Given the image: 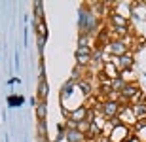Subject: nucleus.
Here are the masks:
<instances>
[{
	"mask_svg": "<svg viewBox=\"0 0 146 142\" xmlns=\"http://www.w3.org/2000/svg\"><path fill=\"white\" fill-rule=\"evenodd\" d=\"M127 48H129V46L125 44L123 40L114 38L112 42H110V44L106 46V49H104V51H106V53H110L112 57H116V59H118V57H121V55L127 53Z\"/></svg>",
	"mask_w": 146,
	"mask_h": 142,
	"instance_id": "1",
	"label": "nucleus"
},
{
	"mask_svg": "<svg viewBox=\"0 0 146 142\" xmlns=\"http://www.w3.org/2000/svg\"><path fill=\"white\" fill-rule=\"evenodd\" d=\"M118 120H119V123H121V125H125V127L137 125V121H139L131 106H121V110H119V114H118Z\"/></svg>",
	"mask_w": 146,
	"mask_h": 142,
	"instance_id": "2",
	"label": "nucleus"
},
{
	"mask_svg": "<svg viewBox=\"0 0 146 142\" xmlns=\"http://www.w3.org/2000/svg\"><path fill=\"white\" fill-rule=\"evenodd\" d=\"M101 108H103V116H104V118L114 120V118H118L119 110H121V104L116 102V100H104Z\"/></svg>",
	"mask_w": 146,
	"mask_h": 142,
	"instance_id": "3",
	"label": "nucleus"
},
{
	"mask_svg": "<svg viewBox=\"0 0 146 142\" xmlns=\"http://www.w3.org/2000/svg\"><path fill=\"white\" fill-rule=\"evenodd\" d=\"M133 137L129 133V127H125V125H118L116 129L112 131V135H110V142H127L129 138Z\"/></svg>",
	"mask_w": 146,
	"mask_h": 142,
	"instance_id": "4",
	"label": "nucleus"
},
{
	"mask_svg": "<svg viewBox=\"0 0 146 142\" xmlns=\"http://www.w3.org/2000/svg\"><path fill=\"white\" fill-rule=\"evenodd\" d=\"M106 80H110V82H114V80H118L119 78V68L118 65H114V61H110V63H104L103 65V72H101Z\"/></svg>",
	"mask_w": 146,
	"mask_h": 142,
	"instance_id": "5",
	"label": "nucleus"
},
{
	"mask_svg": "<svg viewBox=\"0 0 146 142\" xmlns=\"http://www.w3.org/2000/svg\"><path fill=\"white\" fill-rule=\"evenodd\" d=\"M87 114H89V110H87L86 106H78L76 110L68 112V120L74 121V123H82V121L87 120Z\"/></svg>",
	"mask_w": 146,
	"mask_h": 142,
	"instance_id": "6",
	"label": "nucleus"
},
{
	"mask_svg": "<svg viewBox=\"0 0 146 142\" xmlns=\"http://www.w3.org/2000/svg\"><path fill=\"white\" fill-rule=\"evenodd\" d=\"M110 23H112L114 28H127L129 27V19H125L123 15H119V13H116V11L110 13Z\"/></svg>",
	"mask_w": 146,
	"mask_h": 142,
	"instance_id": "7",
	"label": "nucleus"
},
{
	"mask_svg": "<svg viewBox=\"0 0 146 142\" xmlns=\"http://www.w3.org/2000/svg\"><path fill=\"white\" fill-rule=\"evenodd\" d=\"M118 65H119V68L121 70H131V66H133V63H135V59H133V53H127L125 55H121V57H118Z\"/></svg>",
	"mask_w": 146,
	"mask_h": 142,
	"instance_id": "8",
	"label": "nucleus"
},
{
	"mask_svg": "<svg viewBox=\"0 0 146 142\" xmlns=\"http://www.w3.org/2000/svg\"><path fill=\"white\" fill-rule=\"evenodd\" d=\"M65 138H66V142H84L86 140V137H84L80 131H76V129H68Z\"/></svg>",
	"mask_w": 146,
	"mask_h": 142,
	"instance_id": "9",
	"label": "nucleus"
},
{
	"mask_svg": "<svg viewBox=\"0 0 146 142\" xmlns=\"http://www.w3.org/2000/svg\"><path fill=\"white\" fill-rule=\"evenodd\" d=\"M133 108V112H135L137 120H146V100H142V102H137L131 106Z\"/></svg>",
	"mask_w": 146,
	"mask_h": 142,
	"instance_id": "10",
	"label": "nucleus"
},
{
	"mask_svg": "<svg viewBox=\"0 0 146 142\" xmlns=\"http://www.w3.org/2000/svg\"><path fill=\"white\" fill-rule=\"evenodd\" d=\"M36 30H38V46L40 48H44V42H46V36H48V30H46V23L44 21H40L38 23V27H36Z\"/></svg>",
	"mask_w": 146,
	"mask_h": 142,
	"instance_id": "11",
	"label": "nucleus"
},
{
	"mask_svg": "<svg viewBox=\"0 0 146 142\" xmlns=\"http://www.w3.org/2000/svg\"><path fill=\"white\" fill-rule=\"evenodd\" d=\"M46 112H48V108H46V100H40V102L36 104V116H38V121H46Z\"/></svg>",
	"mask_w": 146,
	"mask_h": 142,
	"instance_id": "12",
	"label": "nucleus"
},
{
	"mask_svg": "<svg viewBox=\"0 0 146 142\" xmlns=\"http://www.w3.org/2000/svg\"><path fill=\"white\" fill-rule=\"evenodd\" d=\"M38 97H40V100H46V97H48V83H46L44 76L40 78V87H38Z\"/></svg>",
	"mask_w": 146,
	"mask_h": 142,
	"instance_id": "13",
	"label": "nucleus"
},
{
	"mask_svg": "<svg viewBox=\"0 0 146 142\" xmlns=\"http://www.w3.org/2000/svg\"><path fill=\"white\" fill-rule=\"evenodd\" d=\"M76 55H86V57H93V51L89 46H78L76 49Z\"/></svg>",
	"mask_w": 146,
	"mask_h": 142,
	"instance_id": "14",
	"label": "nucleus"
},
{
	"mask_svg": "<svg viewBox=\"0 0 146 142\" xmlns=\"http://www.w3.org/2000/svg\"><path fill=\"white\" fill-rule=\"evenodd\" d=\"M76 61H78V65L80 66H87L91 63V57H86V55H76Z\"/></svg>",
	"mask_w": 146,
	"mask_h": 142,
	"instance_id": "15",
	"label": "nucleus"
},
{
	"mask_svg": "<svg viewBox=\"0 0 146 142\" xmlns=\"http://www.w3.org/2000/svg\"><path fill=\"white\" fill-rule=\"evenodd\" d=\"M78 87L82 89V93H84V95H89V93H91V85H89V82H84V80H82V82L78 83Z\"/></svg>",
	"mask_w": 146,
	"mask_h": 142,
	"instance_id": "16",
	"label": "nucleus"
},
{
	"mask_svg": "<svg viewBox=\"0 0 146 142\" xmlns=\"http://www.w3.org/2000/svg\"><path fill=\"white\" fill-rule=\"evenodd\" d=\"M38 131H40V137H46V121H38Z\"/></svg>",
	"mask_w": 146,
	"mask_h": 142,
	"instance_id": "17",
	"label": "nucleus"
},
{
	"mask_svg": "<svg viewBox=\"0 0 146 142\" xmlns=\"http://www.w3.org/2000/svg\"><path fill=\"white\" fill-rule=\"evenodd\" d=\"M127 142H139V138H137L135 135H133V137H131V138H129V140H127Z\"/></svg>",
	"mask_w": 146,
	"mask_h": 142,
	"instance_id": "18",
	"label": "nucleus"
}]
</instances>
